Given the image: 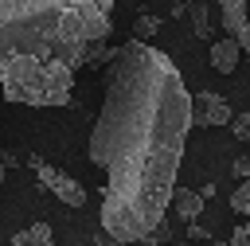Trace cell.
Masks as SVG:
<instances>
[{"label":"cell","mask_w":250,"mask_h":246,"mask_svg":"<svg viewBox=\"0 0 250 246\" xmlns=\"http://www.w3.org/2000/svg\"><path fill=\"white\" fill-rule=\"evenodd\" d=\"M156 27H160V20H156V16H141V20L133 23V39H141V43H145V39H152V35H156Z\"/></svg>","instance_id":"11"},{"label":"cell","mask_w":250,"mask_h":246,"mask_svg":"<svg viewBox=\"0 0 250 246\" xmlns=\"http://www.w3.org/2000/svg\"><path fill=\"white\" fill-rule=\"evenodd\" d=\"M0 184H4V160H0Z\"/></svg>","instance_id":"15"},{"label":"cell","mask_w":250,"mask_h":246,"mask_svg":"<svg viewBox=\"0 0 250 246\" xmlns=\"http://www.w3.org/2000/svg\"><path fill=\"white\" fill-rule=\"evenodd\" d=\"M215 8H219V16H223L227 35H234L238 51L250 55V4H246V0H219Z\"/></svg>","instance_id":"4"},{"label":"cell","mask_w":250,"mask_h":246,"mask_svg":"<svg viewBox=\"0 0 250 246\" xmlns=\"http://www.w3.org/2000/svg\"><path fill=\"white\" fill-rule=\"evenodd\" d=\"M31 172L39 176V184L59 199V203H66V207H82L86 203V187L74 180V176H66V172H59L55 164H47V160H39V156H31Z\"/></svg>","instance_id":"3"},{"label":"cell","mask_w":250,"mask_h":246,"mask_svg":"<svg viewBox=\"0 0 250 246\" xmlns=\"http://www.w3.org/2000/svg\"><path fill=\"white\" fill-rule=\"evenodd\" d=\"M191 23H195V35L199 39H211V16H207V4H191Z\"/></svg>","instance_id":"9"},{"label":"cell","mask_w":250,"mask_h":246,"mask_svg":"<svg viewBox=\"0 0 250 246\" xmlns=\"http://www.w3.org/2000/svg\"><path fill=\"white\" fill-rule=\"evenodd\" d=\"M211 66L219 70V74H230L234 66H238V59H242V51H238V43H234V35H219L215 43H211Z\"/></svg>","instance_id":"6"},{"label":"cell","mask_w":250,"mask_h":246,"mask_svg":"<svg viewBox=\"0 0 250 246\" xmlns=\"http://www.w3.org/2000/svg\"><path fill=\"white\" fill-rule=\"evenodd\" d=\"M230 246H250V219H246L242 226H234V234H230Z\"/></svg>","instance_id":"13"},{"label":"cell","mask_w":250,"mask_h":246,"mask_svg":"<svg viewBox=\"0 0 250 246\" xmlns=\"http://www.w3.org/2000/svg\"><path fill=\"white\" fill-rule=\"evenodd\" d=\"M168 207H172V211H176V215H180L184 223H195V219H199V211H203V195H199V191H188V187H184V191H172Z\"/></svg>","instance_id":"7"},{"label":"cell","mask_w":250,"mask_h":246,"mask_svg":"<svg viewBox=\"0 0 250 246\" xmlns=\"http://www.w3.org/2000/svg\"><path fill=\"white\" fill-rule=\"evenodd\" d=\"M234 176H238V180L250 176V156H238V160H234Z\"/></svg>","instance_id":"14"},{"label":"cell","mask_w":250,"mask_h":246,"mask_svg":"<svg viewBox=\"0 0 250 246\" xmlns=\"http://www.w3.org/2000/svg\"><path fill=\"white\" fill-rule=\"evenodd\" d=\"M109 31L113 0H0V98L66 105L74 74L102 59Z\"/></svg>","instance_id":"2"},{"label":"cell","mask_w":250,"mask_h":246,"mask_svg":"<svg viewBox=\"0 0 250 246\" xmlns=\"http://www.w3.org/2000/svg\"><path fill=\"white\" fill-rule=\"evenodd\" d=\"M12 246H55V234L47 223H31V226L12 234Z\"/></svg>","instance_id":"8"},{"label":"cell","mask_w":250,"mask_h":246,"mask_svg":"<svg viewBox=\"0 0 250 246\" xmlns=\"http://www.w3.org/2000/svg\"><path fill=\"white\" fill-rule=\"evenodd\" d=\"M188 113H191V125H227V121L234 117L230 105H227V98H219V94H211V90L191 94Z\"/></svg>","instance_id":"5"},{"label":"cell","mask_w":250,"mask_h":246,"mask_svg":"<svg viewBox=\"0 0 250 246\" xmlns=\"http://www.w3.org/2000/svg\"><path fill=\"white\" fill-rule=\"evenodd\" d=\"M227 125L234 129V137H238V141H250V109H246V113H238V117H230Z\"/></svg>","instance_id":"12"},{"label":"cell","mask_w":250,"mask_h":246,"mask_svg":"<svg viewBox=\"0 0 250 246\" xmlns=\"http://www.w3.org/2000/svg\"><path fill=\"white\" fill-rule=\"evenodd\" d=\"M230 207H234L238 215H250V176L238 180V187H234V195H230Z\"/></svg>","instance_id":"10"},{"label":"cell","mask_w":250,"mask_h":246,"mask_svg":"<svg viewBox=\"0 0 250 246\" xmlns=\"http://www.w3.org/2000/svg\"><path fill=\"white\" fill-rule=\"evenodd\" d=\"M188 105L191 94L164 51L133 39L109 55L90 164L105 172L102 226L113 242H141L168 215L191 129Z\"/></svg>","instance_id":"1"}]
</instances>
